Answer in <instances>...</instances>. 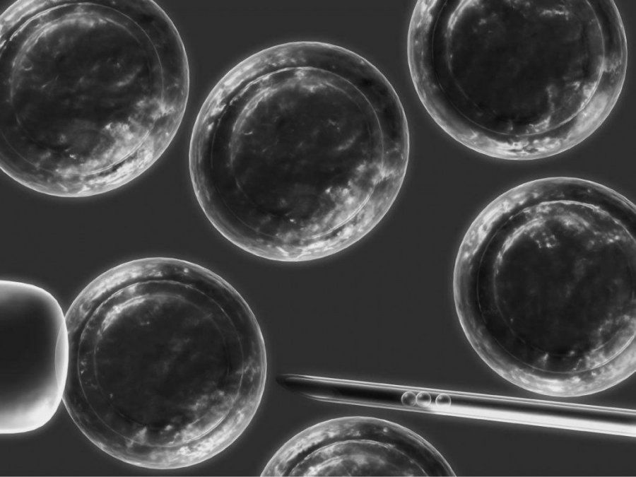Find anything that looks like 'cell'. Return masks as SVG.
Listing matches in <instances>:
<instances>
[{"label": "cell", "mask_w": 636, "mask_h": 477, "mask_svg": "<svg viewBox=\"0 0 636 477\" xmlns=\"http://www.w3.org/2000/svg\"><path fill=\"white\" fill-rule=\"evenodd\" d=\"M189 167L213 227L264 259L302 262L336 254L371 231L406 168L370 102L290 104L281 78L224 80L196 117Z\"/></svg>", "instance_id": "1"}, {"label": "cell", "mask_w": 636, "mask_h": 477, "mask_svg": "<svg viewBox=\"0 0 636 477\" xmlns=\"http://www.w3.org/2000/svg\"><path fill=\"white\" fill-rule=\"evenodd\" d=\"M252 310L211 270L144 259L102 298L79 351L83 398L117 446L203 423L255 360ZM180 426V425H179ZM187 426V425H186Z\"/></svg>", "instance_id": "2"}, {"label": "cell", "mask_w": 636, "mask_h": 477, "mask_svg": "<svg viewBox=\"0 0 636 477\" xmlns=\"http://www.w3.org/2000/svg\"><path fill=\"white\" fill-rule=\"evenodd\" d=\"M1 434L37 430L63 402L68 367L66 315L37 285L1 280Z\"/></svg>", "instance_id": "3"}, {"label": "cell", "mask_w": 636, "mask_h": 477, "mask_svg": "<svg viewBox=\"0 0 636 477\" xmlns=\"http://www.w3.org/2000/svg\"><path fill=\"white\" fill-rule=\"evenodd\" d=\"M405 432L398 425L368 417L328 420L285 442L261 476H401L396 442Z\"/></svg>", "instance_id": "4"}]
</instances>
